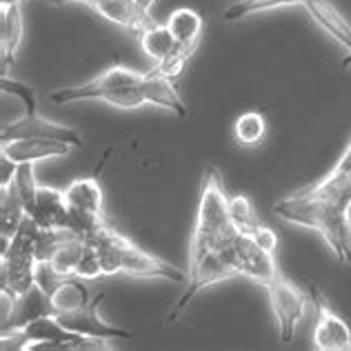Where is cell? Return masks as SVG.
<instances>
[{
  "instance_id": "1",
  "label": "cell",
  "mask_w": 351,
  "mask_h": 351,
  "mask_svg": "<svg viewBox=\"0 0 351 351\" xmlns=\"http://www.w3.org/2000/svg\"><path fill=\"white\" fill-rule=\"evenodd\" d=\"M285 223L318 232L340 265H351V173L331 169L274 205Z\"/></svg>"
},
{
  "instance_id": "2",
  "label": "cell",
  "mask_w": 351,
  "mask_h": 351,
  "mask_svg": "<svg viewBox=\"0 0 351 351\" xmlns=\"http://www.w3.org/2000/svg\"><path fill=\"white\" fill-rule=\"evenodd\" d=\"M85 238L96 245L105 276L127 274L132 278H160L169 282L187 280V276L178 267L165 263L162 258L154 254H147L134 240H129L125 234L116 232L112 225H105L103 229H98V232Z\"/></svg>"
},
{
  "instance_id": "3",
  "label": "cell",
  "mask_w": 351,
  "mask_h": 351,
  "mask_svg": "<svg viewBox=\"0 0 351 351\" xmlns=\"http://www.w3.org/2000/svg\"><path fill=\"white\" fill-rule=\"evenodd\" d=\"M234 223L229 216V196L220 182L216 169L205 173L200 189V200L196 209V223H193L191 247H189V271L198 267L205 258L225 245L232 236Z\"/></svg>"
},
{
  "instance_id": "4",
  "label": "cell",
  "mask_w": 351,
  "mask_h": 351,
  "mask_svg": "<svg viewBox=\"0 0 351 351\" xmlns=\"http://www.w3.org/2000/svg\"><path fill=\"white\" fill-rule=\"evenodd\" d=\"M0 89H3V94H12L16 98H21V103L25 105V114L21 118L12 120V123H5L3 129H0V143L21 141V138H51V141L69 143L71 147H82V136L76 129L53 123V120L36 112V94L29 85L3 76L0 78Z\"/></svg>"
},
{
  "instance_id": "5",
  "label": "cell",
  "mask_w": 351,
  "mask_h": 351,
  "mask_svg": "<svg viewBox=\"0 0 351 351\" xmlns=\"http://www.w3.org/2000/svg\"><path fill=\"white\" fill-rule=\"evenodd\" d=\"M3 351H29V349H67V351H85V349H112L105 338H87L76 331L62 327L56 316H45L29 322L23 329L7 331L0 336Z\"/></svg>"
},
{
  "instance_id": "6",
  "label": "cell",
  "mask_w": 351,
  "mask_h": 351,
  "mask_svg": "<svg viewBox=\"0 0 351 351\" xmlns=\"http://www.w3.org/2000/svg\"><path fill=\"white\" fill-rule=\"evenodd\" d=\"M36 234L38 225L27 216L21 229L9 240V247L3 252L0 261V289L18 295L36 285Z\"/></svg>"
},
{
  "instance_id": "7",
  "label": "cell",
  "mask_w": 351,
  "mask_h": 351,
  "mask_svg": "<svg viewBox=\"0 0 351 351\" xmlns=\"http://www.w3.org/2000/svg\"><path fill=\"white\" fill-rule=\"evenodd\" d=\"M165 25L169 27V32L176 40V51L169 58H165L162 62L156 64V69H158L162 76H167L176 82L182 76L184 67H187L191 56L198 49L202 34H205V21H202V16L196 9L178 7L169 14Z\"/></svg>"
},
{
  "instance_id": "8",
  "label": "cell",
  "mask_w": 351,
  "mask_h": 351,
  "mask_svg": "<svg viewBox=\"0 0 351 351\" xmlns=\"http://www.w3.org/2000/svg\"><path fill=\"white\" fill-rule=\"evenodd\" d=\"M64 200L71 216L73 229L82 236H89L109 225L105 220V200L103 187L98 182V176L89 178H76L64 189Z\"/></svg>"
},
{
  "instance_id": "9",
  "label": "cell",
  "mask_w": 351,
  "mask_h": 351,
  "mask_svg": "<svg viewBox=\"0 0 351 351\" xmlns=\"http://www.w3.org/2000/svg\"><path fill=\"white\" fill-rule=\"evenodd\" d=\"M267 298H269L276 325H278V336L282 343H289L295 334V327L304 316L307 307V295H304L285 274L276 278L265 287Z\"/></svg>"
},
{
  "instance_id": "10",
  "label": "cell",
  "mask_w": 351,
  "mask_h": 351,
  "mask_svg": "<svg viewBox=\"0 0 351 351\" xmlns=\"http://www.w3.org/2000/svg\"><path fill=\"white\" fill-rule=\"evenodd\" d=\"M309 298L316 309L313 349L316 351H351V327L338 316L316 285L309 287Z\"/></svg>"
},
{
  "instance_id": "11",
  "label": "cell",
  "mask_w": 351,
  "mask_h": 351,
  "mask_svg": "<svg viewBox=\"0 0 351 351\" xmlns=\"http://www.w3.org/2000/svg\"><path fill=\"white\" fill-rule=\"evenodd\" d=\"M103 300H105V293L100 291L89 302L80 304V307H76V309L58 311L56 318H58V322L62 327H67L69 331H76V334L87 336V338H105V340L123 338V340H132L134 338L132 331L109 325V322L98 313V307H100V302H103Z\"/></svg>"
},
{
  "instance_id": "12",
  "label": "cell",
  "mask_w": 351,
  "mask_h": 351,
  "mask_svg": "<svg viewBox=\"0 0 351 351\" xmlns=\"http://www.w3.org/2000/svg\"><path fill=\"white\" fill-rule=\"evenodd\" d=\"M27 216H29L40 229H73L67 200H64V191L45 187V184H38L34 205ZM73 232H76V229H73Z\"/></svg>"
},
{
  "instance_id": "13",
  "label": "cell",
  "mask_w": 351,
  "mask_h": 351,
  "mask_svg": "<svg viewBox=\"0 0 351 351\" xmlns=\"http://www.w3.org/2000/svg\"><path fill=\"white\" fill-rule=\"evenodd\" d=\"M45 316H56V307H53V302L49 295L45 293V289L36 282L27 291L14 295L12 316H9V320L0 329H3V334H7V331L23 329L29 325V322L45 318Z\"/></svg>"
},
{
  "instance_id": "14",
  "label": "cell",
  "mask_w": 351,
  "mask_h": 351,
  "mask_svg": "<svg viewBox=\"0 0 351 351\" xmlns=\"http://www.w3.org/2000/svg\"><path fill=\"white\" fill-rule=\"evenodd\" d=\"M87 7H91L107 21H112L114 25L134 34H141L156 23L152 14L138 5V0H87Z\"/></svg>"
},
{
  "instance_id": "15",
  "label": "cell",
  "mask_w": 351,
  "mask_h": 351,
  "mask_svg": "<svg viewBox=\"0 0 351 351\" xmlns=\"http://www.w3.org/2000/svg\"><path fill=\"white\" fill-rule=\"evenodd\" d=\"M71 152L69 143L51 141V138H21V141L0 143V154L14 162H38L47 158H60Z\"/></svg>"
},
{
  "instance_id": "16",
  "label": "cell",
  "mask_w": 351,
  "mask_h": 351,
  "mask_svg": "<svg viewBox=\"0 0 351 351\" xmlns=\"http://www.w3.org/2000/svg\"><path fill=\"white\" fill-rule=\"evenodd\" d=\"M25 32L21 5L0 7V71L3 76H9L14 67L16 51L21 47Z\"/></svg>"
},
{
  "instance_id": "17",
  "label": "cell",
  "mask_w": 351,
  "mask_h": 351,
  "mask_svg": "<svg viewBox=\"0 0 351 351\" xmlns=\"http://www.w3.org/2000/svg\"><path fill=\"white\" fill-rule=\"evenodd\" d=\"M304 9L309 12L322 32H327L338 45L345 49H351V25L349 21L338 12V9L329 3V0H304Z\"/></svg>"
},
{
  "instance_id": "18",
  "label": "cell",
  "mask_w": 351,
  "mask_h": 351,
  "mask_svg": "<svg viewBox=\"0 0 351 351\" xmlns=\"http://www.w3.org/2000/svg\"><path fill=\"white\" fill-rule=\"evenodd\" d=\"M25 218L27 207L12 182L9 187L0 189V240H3V252L9 247V240L25 223Z\"/></svg>"
},
{
  "instance_id": "19",
  "label": "cell",
  "mask_w": 351,
  "mask_h": 351,
  "mask_svg": "<svg viewBox=\"0 0 351 351\" xmlns=\"http://www.w3.org/2000/svg\"><path fill=\"white\" fill-rule=\"evenodd\" d=\"M138 38H141L143 51L152 60H156V64L162 62L165 58H169L171 53L176 51V40H173V36H171L167 25L154 23V25L147 27L145 32L138 34Z\"/></svg>"
},
{
  "instance_id": "20",
  "label": "cell",
  "mask_w": 351,
  "mask_h": 351,
  "mask_svg": "<svg viewBox=\"0 0 351 351\" xmlns=\"http://www.w3.org/2000/svg\"><path fill=\"white\" fill-rule=\"evenodd\" d=\"M291 5H304V0H236L225 9V21H243V18L261 12H271L278 7H291Z\"/></svg>"
},
{
  "instance_id": "21",
  "label": "cell",
  "mask_w": 351,
  "mask_h": 351,
  "mask_svg": "<svg viewBox=\"0 0 351 351\" xmlns=\"http://www.w3.org/2000/svg\"><path fill=\"white\" fill-rule=\"evenodd\" d=\"M267 132V123H265V116L261 112H245L236 118L234 123V136L240 145H258L265 138Z\"/></svg>"
},
{
  "instance_id": "22",
  "label": "cell",
  "mask_w": 351,
  "mask_h": 351,
  "mask_svg": "<svg viewBox=\"0 0 351 351\" xmlns=\"http://www.w3.org/2000/svg\"><path fill=\"white\" fill-rule=\"evenodd\" d=\"M34 165L36 162H21L16 169V176H14V187L18 189V193H21V198L27 207V214H29V209L34 205V198H36V191H38Z\"/></svg>"
},
{
  "instance_id": "23",
  "label": "cell",
  "mask_w": 351,
  "mask_h": 351,
  "mask_svg": "<svg viewBox=\"0 0 351 351\" xmlns=\"http://www.w3.org/2000/svg\"><path fill=\"white\" fill-rule=\"evenodd\" d=\"M229 216H232V223L236 225L238 232H249L254 225L261 223L254 211V205L249 202L247 196L229 198Z\"/></svg>"
},
{
  "instance_id": "24",
  "label": "cell",
  "mask_w": 351,
  "mask_h": 351,
  "mask_svg": "<svg viewBox=\"0 0 351 351\" xmlns=\"http://www.w3.org/2000/svg\"><path fill=\"white\" fill-rule=\"evenodd\" d=\"M243 234L252 236L258 245H261L263 249H267V252H276V249H278V238H276L274 229H269V227L263 225V223L254 225L252 229H249V232H243Z\"/></svg>"
},
{
  "instance_id": "25",
  "label": "cell",
  "mask_w": 351,
  "mask_h": 351,
  "mask_svg": "<svg viewBox=\"0 0 351 351\" xmlns=\"http://www.w3.org/2000/svg\"><path fill=\"white\" fill-rule=\"evenodd\" d=\"M18 169V162H14L12 158H7L5 154H0V189L9 187L14 182V176Z\"/></svg>"
},
{
  "instance_id": "26",
  "label": "cell",
  "mask_w": 351,
  "mask_h": 351,
  "mask_svg": "<svg viewBox=\"0 0 351 351\" xmlns=\"http://www.w3.org/2000/svg\"><path fill=\"white\" fill-rule=\"evenodd\" d=\"M334 169H336V171H343V173H351V143H349V147L345 149V154L338 158V162H336V167H334Z\"/></svg>"
},
{
  "instance_id": "27",
  "label": "cell",
  "mask_w": 351,
  "mask_h": 351,
  "mask_svg": "<svg viewBox=\"0 0 351 351\" xmlns=\"http://www.w3.org/2000/svg\"><path fill=\"white\" fill-rule=\"evenodd\" d=\"M138 5H141L145 12H149L152 9V5H154V0H138Z\"/></svg>"
},
{
  "instance_id": "28",
  "label": "cell",
  "mask_w": 351,
  "mask_h": 351,
  "mask_svg": "<svg viewBox=\"0 0 351 351\" xmlns=\"http://www.w3.org/2000/svg\"><path fill=\"white\" fill-rule=\"evenodd\" d=\"M23 0H0V7H12V5H21Z\"/></svg>"
},
{
  "instance_id": "29",
  "label": "cell",
  "mask_w": 351,
  "mask_h": 351,
  "mask_svg": "<svg viewBox=\"0 0 351 351\" xmlns=\"http://www.w3.org/2000/svg\"><path fill=\"white\" fill-rule=\"evenodd\" d=\"M345 67H347V64H351V49H347V58H345Z\"/></svg>"
}]
</instances>
